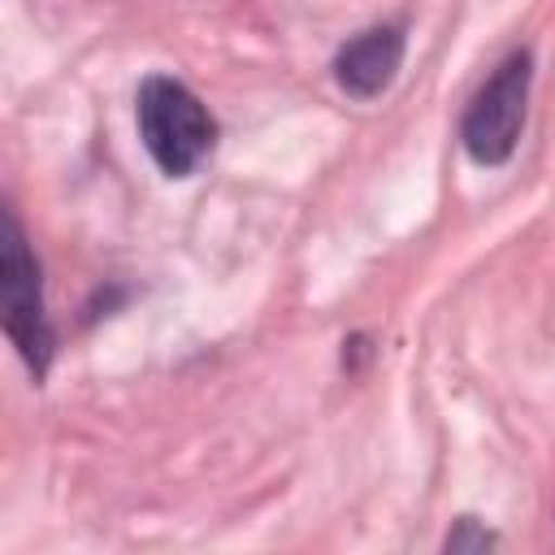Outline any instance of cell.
Listing matches in <instances>:
<instances>
[{"label": "cell", "mask_w": 555, "mask_h": 555, "mask_svg": "<svg viewBox=\"0 0 555 555\" xmlns=\"http://www.w3.org/2000/svg\"><path fill=\"white\" fill-rule=\"evenodd\" d=\"M499 546V533L486 529L477 516H460L451 525V533L442 538V551L447 555H481V551H494Z\"/></svg>", "instance_id": "obj_5"}, {"label": "cell", "mask_w": 555, "mask_h": 555, "mask_svg": "<svg viewBox=\"0 0 555 555\" xmlns=\"http://www.w3.org/2000/svg\"><path fill=\"white\" fill-rule=\"evenodd\" d=\"M139 143L165 178H191L217 143L208 104L173 74H147L134 91Z\"/></svg>", "instance_id": "obj_1"}, {"label": "cell", "mask_w": 555, "mask_h": 555, "mask_svg": "<svg viewBox=\"0 0 555 555\" xmlns=\"http://www.w3.org/2000/svg\"><path fill=\"white\" fill-rule=\"evenodd\" d=\"M373 360V338L369 334H351L343 338V373H364V364Z\"/></svg>", "instance_id": "obj_6"}, {"label": "cell", "mask_w": 555, "mask_h": 555, "mask_svg": "<svg viewBox=\"0 0 555 555\" xmlns=\"http://www.w3.org/2000/svg\"><path fill=\"white\" fill-rule=\"evenodd\" d=\"M529 87H533V52L512 48L490 69V78L473 91L460 117V143L473 165L499 169L512 160L520 130H525V113H529Z\"/></svg>", "instance_id": "obj_2"}, {"label": "cell", "mask_w": 555, "mask_h": 555, "mask_svg": "<svg viewBox=\"0 0 555 555\" xmlns=\"http://www.w3.org/2000/svg\"><path fill=\"white\" fill-rule=\"evenodd\" d=\"M403 52H408V30L403 22H377L364 26L360 35L343 39L330 69L343 95L351 100H377L390 91V82L403 69Z\"/></svg>", "instance_id": "obj_4"}, {"label": "cell", "mask_w": 555, "mask_h": 555, "mask_svg": "<svg viewBox=\"0 0 555 555\" xmlns=\"http://www.w3.org/2000/svg\"><path fill=\"white\" fill-rule=\"evenodd\" d=\"M0 312H4V334L17 347L22 364L30 369L35 382L48 377L52 356H56V330L48 321L43 304V269L39 256L30 251L22 221L13 208H4V243H0Z\"/></svg>", "instance_id": "obj_3"}]
</instances>
